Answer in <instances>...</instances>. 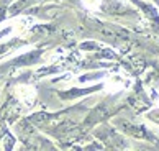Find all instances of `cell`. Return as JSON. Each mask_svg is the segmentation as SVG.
<instances>
[{"label": "cell", "mask_w": 159, "mask_h": 151, "mask_svg": "<svg viewBox=\"0 0 159 151\" xmlns=\"http://www.w3.org/2000/svg\"><path fill=\"white\" fill-rule=\"evenodd\" d=\"M121 125H123V130H126V131L129 133V135H133V136H139V138H143V136L148 135L143 126H134V125L126 123V121H121Z\"/></svg>", "instance_id": "6da1fadb"}]
</instances>
